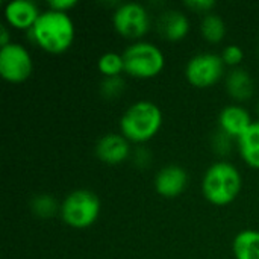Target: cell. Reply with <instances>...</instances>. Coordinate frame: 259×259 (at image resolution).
Masks as SVG:
<instances>
[{"label":"cell","instance_id":"obj_27","mask_svg":"<svg viewBox=\"0 0 259 259\" xmlns=\"http://www.w3.org/2000/svg\"><path fill=\"white\" fill-rule=\"evenodd\" d=\"M258 50H259V49H258Z\"/></svg>","mask_w":259,"mask_h":259},{"label":"cell","instance_id":"obj_11","mask_svg":"<svg viewBox=\"0 0 259 259\" xmlns=\"http://www.w3.org/2000/svg\"><path fill=\"white\" fill-rule=\"evenodd\" d=\"M41 15L38 6L30 0H14L5 8L6 21L17 29H32L38 17Z\"/></svg>","mask_w":259,"mask_h":259},{"label":"cell","instance_id":"obj_22","mask_svg":"<svg viewBox=\"0 0 259 259\" xmlns=\"http://www.w3.org/2000/svg\"><path fill=\"white\" fill-rule=\"evenodd\" d=\"M244 58V53H243V49L237 44H231L228 46L223 53H222V59L226 65H231V67H237Z\"/></svg>","mask_w":259,"mask_h":259},{"label":"cell","instance_id":"obj_2","mask_svg":"<svg viewBox=\"0 0 259 259\" xmlns=\"http://www.w3.org/2000/svg\"><path fill=\"white\" fill-rule=\"evenodd\" d=\"M241 175L235 165L226 161L212 164L202 181V191L208 202L217 206L228 205L235 200L241 191Z\"/></svg>","mask_w":259,"mask_h":259},{"label":"cell","instance_id":"obj_26","mask_svg":"<svg viewBox=\"0 0 259 259\" xmlns=\"http://www.w3.org/2000/svg\"><path fill=\"white\" fill-rule=\"evenodd\" d=\"M258 112H259V102H258Z\"/></svg>","mask_w":259,"mask_h":259},{"label":"cell","instance_id":"obj_18","mask_svg":"<svg viewBox=\"0 0 259 259\" xmlns=\"http://www.w3.org/2000/svg\"><path fill=\"white\" fill-rule=\"evenodd\" d=\"M32 212L39 219H50L58 211V202L49 194H38L32 199L30 203Z\"/></svg>","mask_w":259,"mask_h":259},{"label":"cell","instance_id":"obj_12","mask_svg":"<svg viewBox=\"0 0 259 259\" xmlns=\"http://www.w3.org/2000/svg\"><path fill=\"white\" fill-rule=\"evenodd\" d=\"M219 123L223 132H226L231 138L237 140L252 126L249 112L238 105H229L222 109L219 115Z\"/></svg>","mask_w":259,"mask_h":259},{"label":"cell","instance_id":"obj_9","mask_svg":"<svg viewBox=\"0 0 259 259\" xmlns=\"http://www.w3.org/2000/svg\"><path fill=\"white\" fill-rule=\"evenodd\" d=\"M131 146L129 141L120 134H106L96 144V155L102 162L120 164L129 158Z\"/></svg>","mask_w":259,"mask_h":259},{"label":"cell","instance_id":"obj_8","mask_svg":"<svg viewBox=\"0 0 259 259\" xmlns=\"http://www.w3.org/2000/svg\"><path fill=\"white\" fill-rule=\"evenodd\" d=\"M149 26V14L140 3H124L114 12V27L124 38L138 39L146 35Z\"/></svg>","mask_w":259,"mask_h":259},{"label":"cell","instance_id":"obj_17","mask_svg":"<svg viewBox=\"0 0 259 259\" xmlns=\"http://www.w3.org/2000/svg\"><path fill=\"white\" fill-rule=\"evenodd\" d=\"M200 30L202 35L206 41L215 44L220 42L225 35H226V24L223 21L222 17H219L217 14H206L202 20L200 24Z\"/></svg>","mask_w":259,"mask_h":259},{"label":"cell","instance_id":"obj_13","mask_svg":"<svg viewBox=\"0 0 259 259\" xmlns=\"http://www.w3.org/2000/svg\"><path fill=\"white\" fill-rule=\"evenodd\" d=\"M158 30L165 39L179 41L187 36V33L190 30V23H188V18L182 12L171 9V11L164 12L159 17Z\"/></svg>","mask_w":259,"mask_h":259},{"label":"cell","instance_id":"obj_14","mask_svg":"<svg viewBox=\"0 0 259 259\" xmlns=\"http://www.w3.org/2000/svg\"><path fill=\"white\" fill-rule=\"evenodd\" d=\"M226 90L229 96L238 102L249 100L255 93L252 76L243 68H234L226 77Z\"/></svg>","mask_w":259,"mask_h":259},{"label":"cell","instance_id":"obj_3","mask_svg":"<svg viewBox=\"0 0 259 259\" xmlns=\"http://www.w3.org/2000/svg\"><path fill=\"white\" fill-rule=\"evenodd\" d=\"M162 124L161 109L152 102H137L127 108L120 120V129L126 140L144 143L153 138Z\"/></svg>","mask_w":259,"mask_h":259},{"label":"cell","instance_id":"obj_6","mask_svg":"<svg viewBox=\"0 0 259 259\" xmlns=\"http://www.w3.org/2000/svg\"><path fill=\"white\" fill-rule=\"evenodd\" d=\"M225 73V62L215 53H200L187 64V79L197 88H209L215 85Z\"/></svg>","mask_w":259,"mask_h":259},{"label":"cell","instance_id":"obj_7","mask_svg":"<svg viewBox=\"0 0 259 259\" xmlns=\"http://www.w3.org/2000/svg\"><path fill=\"white\" fill-rule=\"evenodd\" d=\"M32 58L21 46L11 42L0 50V74L5 80L20 83L32 73Z\"/></svg>","mask_w":259,"mask_h":259},{"label":"cell","instance_id":"obj_1","mask_svg":"<svg viewBox=\"0 0 259 259\" xmlns=\"http://www.w3.org/2000/svg\"><path fill=\"white\" fill-rule=\"evenodd\" d=\"M29 32L42 50L55 55L65 52L74 39L73 20L67 12H58L53 9L41 12Z\"/></svg>","mask_w":259,"mask_h":259},{"label":"cell","instance_id":"obj_15","mask_svg":"<svg viewBox=\"0 0 259 259\" xmlns=\"http://www.w3.org/2000/svg\"><path fill=\"white\" fill-rule=\"evenodd\" d=\"M238 147L243 159L253 168L259 170V121L252 126L238 138Z\"/></svg>","mask_w":259,"mask_h":259},{"label":"cell","instance_id":"obj_10","mask_svg":"<svg viewBox=\"0 0 259 259\" xmlns=\"http://www.w3.org/2000/svg\"><path fill=\"white\" fill-rule=\"evenodd\" d=\"M188 184L187 171L179 165H167L159 170L155 179V188L162 197H178L184 193Z\"/></svg>","mask_w":259,"mask_h":259},{"label":"cell","instance_id":"obj_24","mask_svg":"<svg viewBox=\"0 0 259 259\" xmlns=\"http://www.w3.org/2000/svg\"><path fill=\"white\" fill-rule=\"evenodd\" d=\"M76 0H52L49 2V9L58 11V12H67L68 9L76 6Z\"/></svg>","mask_w":259,"mask_h":259},{"label":"cell","instance_id":"obj_5","mask_svg":"<svg viewBox=\"0 0 259 259\" xmlns=\"http://www.w3.org/2000/svg\"><path fill=\"white\" fill-rule=\"evenodd\" d=\"M100 212V200L96 193L90 190H76L70 193L61 205L62 220L71 228L91 226Z\"/></svg>","mask_w":259,"mask_h":259},{"label":"cell","instance_id":"obj_16","mask_svg":"<svg viewBox=\"0 0 259 259\" xmlns=\"http://www.w3.org/2000/svg\"><path fill=\"white\" fill-rule=\"evenodd\" d=\"M234 253L237 259H259V232L243 231L234 240Z\"/></svg>","mask_w":259,"mask_h":259},{"label":"cell","instance_id":"obj_25","mask_svg":"<svg viewBox=\"0 0 259 259\" xmlns=\"http://www.w3.org/2000/svg\"><path fill=\"white\" fill-rule=\"evenodd\" d=\"M0 44H2V47H6L8 44H11V42H9V32H8V29H6V26H5V24H2Z\"/></svg>","mask_w":259,"mask_h":259},{"label":"cell","instance_id":"obj_21","mask_svg":"<svg viewBox=\"0 0 259 259\" xmlns=\"http://www.w3.org/2000/svg\"><path fill=\"white\" fill-rule=\"evenodd\" d=\"M212 147H214V150L219 155H223L225 156V155H228L232 150V138L226 132H223L222 129H219L214 134V137H212Z\"/></svg>","mask_w":259,"mask_h":259},{"label":"cell","instance_id":"obj_20","mask_svg":"<svg viewBox=\"0 0 259 259\" xmlns=\"http://www.w3.org/2000/svg\"><path fill=\"white\" fill-rule=\"evenodd\" d=\"M124 90V80L120 76L115 77H106L100 85V93L105 99H115L123 93Z\"/></svg>","mask_w":259,"mask_h":259},{"label":"cell","instance_id":"obj_19","mask_svg":"<svg viewBox=\"0 0 259 259\" xmlns=\"http://www.w3.org/2000/svg\"><path fill=\"white\" fill-rule=\"evenodd\" d=\"M97 65H99L100 73H103L106 77H115L121 73V70H124L123 55L112 53V52L105 53L103 56H100Z\"/></svg>","mask_w":259,"mask_h":259},{"label":"cell","instance_id":"obj_23","mask_svg":"<svg viewBox=\"0 0 259 259\" xmlns=\"http://www.w3.org/2000/svg\"><path fill=\"white\" fill-rule=\"evenodd\" d=\"M185 6L194 9L196 12H209L212 8H215V2L214 0H188L185 2Z\"/></svg>","mask_w":259,"mask_h":259},{"label":"cell","instance_id":"obj_4","mask_svg":"<svg viewBox=\"0 0 259 259\" xmlns=\"http://www.w3.org/2000/svg\"><path fill=\"white\" fill-rule=\"evenodd\" d=\"M124 71L138 79H150L158 76L164 68V55L152 42H135L123 53Z\"/></svg>","mask_w":259,"mask_h":259}]
</instances>
